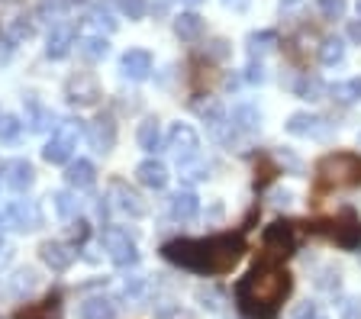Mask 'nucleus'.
Wrapping results in <instances>:
<instances>
[{"label":"nucleus","mask_w":361,"mask_h":319,"mask_svg":"<svg viewBox=\"0 0 361 319\" xmlns=\"http://www.w3.org/2000/svg\"><path fill=\"white\" fill-rule=\"evenodd\" d=\"M245 255V239L242 232H219L207 239H171L161 245V258L178 268H188L194 274H226L233 271Z\"/></svg>","instance_id":"1"},{"label":"nucleus","mask_w":361,"mask_h":319,"mask_svg":"<svg viewBox=\"0 0 361 319\" xmlns=\"http://www.w3.org/2000/svg\"><path fill=\"white\" fill-rule=\"evenodd\" d=\"M290 290L293 277L284 265L258 258L252 271L235 284V304L248 319H278V310Z\"/></svg>","instance_id":"2"},{"label":"nucleus","mask_w":361,"mask_h":319,"mask_svg":"<svg viewBox=\"0 0 361 319\" xmlns=\"http://www.w3.org/2000/svg\"><path fill=\"white\" fill-rule=\"evenodd\" d=\"M316 181L319 187L352 190L361 187V155L355 152H332L316 161Z\"/></svg>","instance_id":"3"},{"label":"nucleus","mask_w":361,"mask_h":319,"mask_svg":"<svg viewBox=\"0 0 361 319\" xmlns=\"http://www.w3.org/2000/svg\"><path fill=\"white\" fill-rule=\"evenodd\" d=\"M313 232H323L326 239H332L336 245H342V249H358L361 245V220L355 210H338L336 216H329V220L316 223V226H310Z\"/></svg>","instance_id":"4"},{"label":"nucleus","mask_w":361,"mask_h":319,"mask_svg":"<svg viewBox=\"0 0 361 319\" xmlns=\"http://www.w3.org/2000/svg\"><path fill=\"white\" fill-rule=\"evenodd\" d=\"M84 130H87V126H84L81 120H61L52 130V139L45 142L42 158L49 161V165H68L71 155H75L78 136H84Z\"/></svg>","instance_id":"5"},{"label":"nucleus","mask_w":361,"mask_h":319,"mask_svg":"<svg viewBox=\"0 0 361 319\" xmlns=\"http://www.w3.org/2000/svg\"><path fill=\"white\" fill-rule=\"evenodd\" d=\"M297 251V223H271L262 236V261L281 265Z\"/></svg>","instance_id":"6"},{"label":"nucleus","mask_w":361,"mask_h":319,"mask_svg":"<svg viewBox=\"0 0 361 319\" xmlns=\"http://www.w3.org/2000/svg\"><path fill=\"white\" fill-rule=\"evenodd\" d=\"M104 91H100V81L90 71H75L68 75L65 81V100L71 106H97Z\"/></svg>","instance_id":"7"},{"label":"nucleus","mask_w":361,"mask_h":319,"mask_svg":"<svg viewBox=\"0 0 361 319\" xmlns=\"http://www.w3.org/2000/svg\"><path fill=\"white\" fill-rule=\"evenodd\" d=\"M100 242H104L106 258H110L116 268H133L135 261H139V249H135V239L129 236L126 229H106L104 236H100Z\"/></svg>","instance_id":"8"},{"label":"nucleus","mask_w":361,"mask_h":319,"mask_svg":"<svg viewBox=\"0 0 361 319\" xmlns=\"http://www.w3.org/2000/svg\"><path fill=\"white\" fill-rule=\"evenodd\" d=\"M165 149L178 158V165H188V161H194L200 155V136H197L194 126H188V123H174L165 139Z\"/></svg>","instance_id":"9"},{"label":"nucleus","mask_w":361,"mask_h":319,"mask_svg":"<svg viewBox=\"0 0 361 319\" xmlns=\"http://www.w3.org/2000/svg\"><path fill=\"white\" fill-rule=\"evenodd\" d=\"M84 136H87L90 149L97 155H106L113 152V145H116V120H113V113H97L94 120L87 123V130H84Z\"/></svg>","instance_id":"10"},{"label":"nucleus","mask_w":361,"mask_h":319,"mask_svg":"<svg viewBox=\"0 0 361 319\" xmlns=\"http://www.w3.org/2000/svg\"><path fill=\"white\" fill-rule=\"evenodd\" d=\"M284 130L290 136H300V139H326L332 132V123L319 113H290L284 123Z\"/></svg>","instance_id":"11"},{"label":"nucleus","mask_w":361,"mask_h":319,"mask_svg":"<svg viewBox=\"0 0 361 319\" xmlns=\"http://www.w3.org/2000/svg\"><path fill=\"white\" fill-rule=\"evenodd\" d=\"M39 258L45 261V268L55 274L68 271L78 258V245L75 242H61V239H49V242L39 245Z\"/></svg>","instance_id":"12"},{"label":"nucleus","mask_w":361,"mask_h":319,"mask_svg":"<svg viewBox=\"0 0 361 319\" xmlns=\"http://www.w3.org/2000/svg\"><path fill=\"white\" fill-rule=\"evenodd\" d=\"M106 200H110L113 210H120L123 216H133V220L145 216V210H149V206H145V200L139 197V194H135L126 181H113L110 184V197H106Z\"/></svg>","instance_id":"13"},{"label":"nucleus","mask_w":361,"mask_h":319,"mask_svg":"<svg viewBox=\"0 0 361 319\" xmlns=\"http://www.w3.org/2000/svg\"><path fill=\"white\" fill-rule=\"evenodd\" d=\"M78 46V23H55L45 39V55L49 58H65Z\"/></svg>","instance_id":"14"},{"label":"nucleus","mask_w":361,"mask_h":319,"mask_svg":"<svg viewBox=\"0 0 361 319\" xmlns=\"http://www.w3.org/2000/svg\"><path fill=\"white\" fill-rule=\"evenodd\" d=\"M7 213H10L13 229H20V232H30V229L42 226V213H39L36 200H13V204L7 206Z\"/></svg>","instance_id":"15"},{"label":"nucleus","mask_w":361,"mask_h":319,"mask_svg":"<svg viewBox=\"0 0 361 319\" xmlns=\"http://www.w3.org/2000/svg\"><path fill=\"white\" fill-rule=\"evenodd\" d=\"M229 126H233V132H242V136H258V132H262V110H258L255 104L233 106Z\"/></svg>","instance_id":"16"},{"label":"nucleus","mask_w":361,"mask_h":319,"mask_svg":"<svg viewBox=\"0 0 361 319\" xmlns=\"http://www.w3.org/2000/svg\"><path fill=\"white\" fill-rule=\"evenodd\" d=\"M4 171H7V175H4L7 187L16 190V194H26V190L36 184V168H32V161H26V158H13Z\"/></svg>","instance_id":"17"},{"label":"nucleus","mask_w":361,"mask_h":319,"mask_svg":"<svg viewBox=\"0 0 361 319\" xmlns=\"http://www.w3.org/2000/svg\"><path fill=\"white\" fill-rule=\"evenodd\" d=\"M120 71L129 81H145V77L152 75V55L145 52V49H129L120 58Z\"/></svg>","instance_id":"18"},{"label":"nucleus","mask_w":361,"mask_h":319,"mask_svg":"<svg viewBox=\"0 0 361 319\" xmlns=\"http://www.w3.org/2000/svg\"><path fill=\"white\" fill-rule=\"evenodd\" d=\"M168 213H171L174 223H190L200 213V200H197L194 190H178L168 197Z\"/></svg>","instance_id":"19"},{"label":"nucleus","mask_w":361,"mask_h":319,"mask_svg":"<svg viewBox=\"0 0 361 319\" xmlns=\"http://www.w3.org/2000/svg\"><path fill=\"white\" fill-rule=\"evenodd\" d=\"M135 142H139V149L149 155L161 152L165 149V139H161V120L158 116H145L142 123H139V130H135Z\"/></svg>","instance_id":"20"},{"label":"nucleus","mask_w":361,"mask_h":319,"mask_svg":"<svg viewBox=\"0 0 361 319\" xmlns=\"http://www.w3.org/2000/svg\"><path fill=\"white\" fill-rule=\"evenodd\" d=\"M135 181L142 184V187L149 190H161L168 184V168L165 161H158V158H145L135 165Z\"/></svg>","instance_id":"21"},{"label":"nucleus","mask_w":361,"mask_h":319,"mask_svg":"<svg viewBox=\"0 0 361 319\" xmlns=\"http://www.w3.org/2000/svg\"><path fill=\"white\" fill-rule=\"evenodd\" d=\"M65 181H68V187L87 190V187H94V181H97V168H94V161H87V158L68 161V168H65Z\"/></svg>","instance_id":"22"},{"label":"nucleus","mask_w":361,"mask_h":319,"mask_svg":"<svg viewBox=\"0 0 361 319\" xmlns=\"http://www.w3.org/2000/svg\"><path fill=\"white\" fill-rule=\"evenodd\" d=\"M39 284H42V277H39L36 268H16L13 274L7 277V287L13 296H20V300H26V296H32L39 290Z\"/></svg>","instance_id":"23"},{"label":"nucleus","mask_w":361,"mask_h":319,"mask_svg":"<svg viewBox=\"0 0 361 319\" xmlns=\"http://www.w3.org/2000/svg\"><path fill=\"white\" fill-rule=\"evenodd\" d=\"M75 49H78V55H81L84 61H104L106 55H110V42H106L104 32H94V36H81Z\"/></svg>","instance_id":"24"},{"label":"nucleus","mask_w":361,"mask_h":319,"mask_svg":"<svg viewBox=\"0 0 361 319\" xmlns=\"http://www.w3.org/2000/svg\"><path fill=\"white\" fill-rule=\"evenodd\" d=\"M203 16L200 13H180L174 16V36L180 39V42H197V39L203 36Z\"/></svg>","instance_id":"25"},{"label":"nucleus","mask_w":361,"mask_h":319,"mask_svg":"<svg viewBox=\"0 0 361 319\" xmlns=\"http://www.w3.org/2000/svg\"><path fill=\"white\" fill-rule=\"evenodd\" d=\"M81 319H116V304L104 294L87 296L81 304Z\"/></svg>","instance_id":"26"},{"label":"nucleus","mask_w":361,"mask_h":319,"mask_svg":"<svg viewBox=\"0 0 361 319\" xmlns=\"http://www.w3.org/2000/svg\"><path fill=\"white\" fill-rule=\"evenodd\" d=\"M329 97L336 100V104H342V106L358 104L361 100V77H348V81L329 84Z\"/></svg>","instance_id":"27"},{"label":"nucleus","mask_w":361,"mask_h":319,"mask_svg":"<svg viewBox=\"0 0 361 319\" xmlns=\"http://www.w3.org/2000/svg\"><path fill=\"white\" fill-rule=\"evenodd\" d=\"M52 206L59 213V220H78V213H81V200H78L75 190H55Z\"/></svg>","instance_id":"28"},{"label":"nucleus","mask_w":361,"mask_h":319,"mask_svg":"<svg viewBox=\"0 0 361 319\" xmlns=\"http://www.w3.org/2000/svg\"><path fill=\"white\" fill-rule=\"evenodd\" d=\"M293 94L303 100H323L326 94H329V84L323 81V77H316V75H307L300 77V81L293 84Z\"/></svg>","instance_id":"29"},{"label":"nucleus","mask_w":361,"mask_h":319,"mask_svg":"<svg viewBox=\"0 0 361 319\" xmlns=\"http://www.w3.org/2000/svg\"><path fill=\"white\" fill-rule=\"evenodd\" d=\"M52 110H45L42 104H39L36 97H30L26 100V123H30V130L32 132H42V130H49L52 126Z\"/></svg>","instance_id":"30"},{"label":"nucleus","mask_w":361,"mask_h":319,"mask_svg":"<svg viewBox=\"0 0 361 319\" xmlns=\"http://www.w3.org/2000/svg\"><path fill=\"white\" fill-rule=\"evenodd\" d=\"M345 58V42L338 36H329L323 39V46H319V61H323L326 68H332V65H338V61Z\"/></svg>","instance_id":"31"},{"label":"nucleus","mask_w":361,"mask_h":319,"mask_svg":"<svg viewBox=\"0 0 361 319\" xmlns=\"http://www.w3.org/2000/svg\"><path fill=\"white\" fill-rule=\"evenodd\" d=\"M23 136V123L13 113H0V145H10Z\"/></svg>","instance_id":"32"},{"label":"nucleus","mask_w":361,"mask_h":319,"mask_svg":"<svg viewBox=\"0 0 361 319\" xmlns=\"http://www.w3.org/2000/svg\"><path fill=\"white\" fill-rule=\"evenodd\" d=\"M36 36V26H32V20H26V16H20V20H13L7 30V39L13 42V46H23V42H30V39Z\"/></svg>","instance_id":"33"},{"label":"nucleus","mask_w":361,"mask_h":319,"mask_svg":"<svg viewBox=\"0 0 361 319\" xmlns=\"http://www.w3.org/2000/svg\"><path fill=\"white\" fill-rule=\"evenodd\" d=\"M274 32L271 30H264V32H252V36H248V55H252V58H255V55H262V52H268L271 49V42H274Z\"/></svg>","instance_id":"34"},{"label":"nucleus","mask_w":361,"mask_h":319,"mask_svg":"<svg viewBox=\"0 0 361 319\" xmlns=\"http://www.w3.org/2000/svg\"><path fill=\"white\" fill-rule=\"evenodd\" d=\"M197 304H200L203 310L216 313L219 306H223V294H219L216 287H197Z\"/></svg>","instance_id":"35"},{"label":"nucleus","mask_w":361,"mask_h":319,"mask_svg":"<svg viewBox=\"0 0 361 319\" xmlns=\"http://www.w3.org/2000/svg\"><path fill=\"white\" fill-rule=\"evenodd\" d=\"M180 175H184V181H207V177H210V165H207V161H188V165H180Z\"/></svg>","instance_id":"36"},{"label":"nucleus","mask_w":361,"mask_h":319,"mask_svg":"<svg viewBox=\"0 0 361 319\" xmlns=\"http://www.w3.org/2000/svg\"><path fill=\"white\" fill-rule=\"evenodd\" d=\"M316 7H319V13L326 20H342L348 10V0H316Z\"/></svg>","instance_id":"37"},{"label":"nucleus","mask_w":361,"mask_h":319,"mask_svg":"<svg viewBox=\"0 0 361 319\" xmlns=\"http://www.w3.org/2000/svg\"><path fill=\"white\" fill-rule=\"evenodd\" d=\"M316 287L336 294V290L342 287V274H338V268H323V271H319V277H316Z\"/></svg>","instance_id":"38"},{"label":"nucleus","mask_w":361,"mask_h":319,"mask_svg":"<svg viewBox=\"0 0 361 319\" xmlns=\"http://www.w3.org/2000/svg\"><path fill=\"white\" fill-rule=\"evenodd\" d=\"M68 10L65 0H39V7H36V16H42V20H59L61 13Z\"/></svg>","instance_id":"39"},{"label":"nucleus","mask_w":361,"mask_h":319,"mask_svg":"<svg viewBox=\"0 0 361 319\" xmlns=\"http://www.w3.org/2000/svg\"><path fill=\"white\" fill-rule=\"evenodd\" d=\"M90 23L97 26V30H106V32H116V20H113V10L110 7H97L94 13H90Z\"/></svg>","instance_id":"40"},{"label":"nucleus","mask_w":361,"mask_h":319,"mask_svg":"<svg viewBox=\"0 0 361 319\" xmlns=\"http://www.w3.org/2000/svg\"><path fill=\"white\" fill-rule=\"evenodd\" d=\"M290 319H326V313L316 300H303V304L290 313Z\"/></svg>","instance_id":"41"},{"label":"nucleus","mask_w":361,"mask_h":319,"mask_svg":"<svg viewBox=\"0 0 361 319\" xmlns=\"http://www.w3.org/2000/svg\"><path fill=\"white\" fill-rule=\"evenodd\" d=\"M116 4H120V13L129 16V20H142L145 10H149L145 0H116Z\"/></svg>","instance_id":"42"},{"label":"nucleus","mask_w":361,"mask_h":319,"mask_svg":"<svg viewBox=\"0 0 361 319\" xmlns=\"http://www.w3.org/2000/svg\"><path fill=\"white\" fill-rule=\"evenodd\" d=\"M142 290H145V281H142V277H126V281H123V296H129V300L142 296Z\"/></svg>","instance_id":"43"},{"label":"nucleus","mask_w":361,"mask_h":319,"mask_svg":"<svg viewBox=\"0 0 361 319\" xmlns=\"http://www.w3.org/2000/svg\"><path fill=\"white\" fill-rule=\"evenodd\" d=\"M338 319H361V300L348 296L345 304H342V310H338Z\"/></svg>","instance_id":"44"},{"label":"nucleus","mask_w":361,"mask_h":319,"mask_svg":"<svg viewBox=\"0 0 361 319\" xmlns=\"http://www.w3.org/2000/svg\"><path fill=\"white\" fill-rule=\"evenodd\" d=\"M245 81L248 84H262L264 81V68H262V65H255V61H252V65L245 68Z\"/></svg>","instance_id":"45"},{"label":"nucleus","mask_w":361,"mask_h":319,"mask_svg":"<svg viewBox=\"0 0 361 319\" xmlns=\"http://www.w3.org/2000/svg\"><path fill=\"white\" fill-rule=\"evenodd\" d=\"M210 55H213V58H226V55H229V42H226V39H213V42H210Z\"/></svg>","instance_id":"46"},{"label":"nucleus","mask_w":361,"mask_h":319,"mask_svg":"<svg viewBox=\"0 0 361 319\" xmlns=\"http://www.w3.org/2000/svg\"><path fill=\"white\" fill-rule=\"evenodd\" d=\"M87 232H90L87 220H78L75 226H71V239H75V242H84V239H87Z\"/></svg>","instance_id":"47"},{"label":"nucleus","mask_w":361,"mask_h":319,"mask_svg":"<svg viewBox=\"0 0 361 319\" xmlns=\"http://www.w3.org/2000/svg\"><path fill=\"white\" fill-rule=\"evenodd\" d=\"M274 206H290L293 204V190H274Z\"/></svg>","instance_id":"48"},{"label":"nucleus","mask_w":361,"mask_h":319,"mask_svg":"<svg viewBox=\"0 0 361 319\" xmlns=\"http://www.w3.org/2000/svg\"><path fill=\"white\" fill-rule=\"evenodd\" d=\"M348 39L361 46V20H352V23H348Z\"/></svg>","instance_id":"49"},{"label":"nucleus","mask_w":361,"mask_h":319,"mask_svg":"<svg viewBox=\"0 0 361 319\" xmlns=\"http://www.w3.org/2000/svg\"><path fill=\"white\" fill-rule=\"evenodd\" d=\"M278 158H281V161H284V165H287V168H293V171H300V161L293 158V155H290V152H278Z\"/></svg>","instance_id":"50"},{"label":"nucleus","mask_w":361,"mask_h":319,"mask_svg":"<svg viewBox=\"0 0 361 319\" xmlns=\"http://www.w3.org/2000/svg\"><path fill=\"white\" fill-rule=\"evenodd\" d=\"M10 255H13V249H10V245L4 242V239H0V268H4V265L10 261Z\"/></svg>","instance_id":"51"},{"label":"nucleus","mask_w":361,"mask_h":319,"mask_svg":"<svg viewBox=\"0 0 361 319\" xmlns=\"http://www.w3.org/2000/svg\"><path fill=\"white\" fill-rule=\"evenodd\" d=\"M10 226H13V223H10L7 206H4V210H0V232H4V229H10Z\"/></svg>","instance_id":"52"},{"label":"nucleus","mask_w":361,"mask_h":319,"mask_svg":"<svg viewBox=\"0 0 361 319\" xmlns=\"http://www.w3.org/2000/svg\"><path fill=\"white\" fill-rule=\"evenodd\" d=\"M223 4H226V7H235V10H242V7H245V4H248V0H223Z\"/></svg>","instance_id":"53"},{"label":"nucleus","mask_w":361,"mask_h":319,"mask_svg":"<svg viewBox=\"0 0 361 319\" xmlns=\"http://www.w3.org/2000/svg\"><path fill=\"white\" fill-rule=\"evenodd\" d=\"M300 0H281V10H290V7H297Z\"/></svg>","instance_id":"54"},{"label":"nucleus","mask_w":361,"mask_h":319,"mask_svg":"<svg viewBox=\"0 0 361 319\" xmlns=\"http://www.w3.org/2000/svg\"><path fill=\"white\" fill-rule=\"evenodd\" d=\"M68 7H78V4H84V0H65Z\"/></svg>","instance_id":"55"},{"label":"nucleus","mask_w":361,"mask_h":319,"mask_svg":"<svg viewBox=\"0 0 361 319\" xmlns=\"http://www.w3.org/2000/svg\"><path fill=\"white\" fill-rule=\"evenodd\" d=\"M184 4H200V0H184Z\"/></svg>","instance_id":"56"},{"label":"nucleus","mask_w":361,"mask_h":319,"mask_svg":"<svg viewBox=\"0 0 361 319\" xmlns=\"http://www.w3.org/2000/svg\"><path fill=\"white\" fill-rule=\"evenodd\" d=\"M0 4H16V0H0Z\"/></svg>","instance_id":"57"},{"label":"nucleus","mask_w":361,"mask_h":319,"mask_svg":"<svg viewBox=\"0 0 361 319\" xmlns=\"http://www.w3.org/2000/svg\"><path fill=\"white\" fill-rule=\"evenodd\" d=\"M358 13H361V0H358Z\"/></svg>","instance_id":"58"},{"label":"nucleus","mask_w":361,"mask_h":319,"mask_svg":"<svg viewBox=\"0 0 361 319\" xmlns=\"http://www.w3.org/2000/svg\"><path fill=\"white\" fill-rule=\"evenodd\" d=\"M358 145H361V136H358Z\"/></svg>","instance_id":"59"},{"label":"nucleus","mask_w":361,"mask_h":319,"mask_svg":"<svg viewBox=\"0 0 361 319\" xmlns=\"http://www.w3.org/2000/svg\"><path fill=\"white\" fill-rule=\"evenodd\" d=\"M0 36H4V30H0Z\"/></svg>","instance_id":"60"}]
</instances>
